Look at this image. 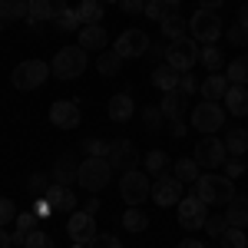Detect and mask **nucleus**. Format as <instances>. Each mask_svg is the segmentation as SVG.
<instances>
[{
    "instance_id": "1",
    "label": "nucleus",
    "mask_w": 248,
    "mask_h": 248,
    "mask_svg": "<svg viewBox=\"0 0 248 248\" xmlns=\"http://www.w3.org/2000/svg\"><path fill=\"white\" fill-rule=\"evenodd\" d=\"M232 182H235V179H229V175L209 172V175H199V179H195L192 195H199L205 205H229L232 199H235V186H232Z\"/></svg>"
},
{
    "instance_id": "2",
    "label": "nucleus",
    "mask_w": 248,
    "mask_h": 248,
    "mask_svg": "<svg viewBox=\"0 0 248 248\" xmlns=\"http://www.w3.org/2000/svg\"><path fill=\"white\" fill-rule=\"evenodd\" d=\"M86 63H90V57H86V50L83 46H63L57 57H53V63H50V73L57 79H77L86 73Z\"/></svg>"
},
{
    "instance_id": "3",
    "label": "nucleus",
    "mask_w": 248,
    "mask_h": 248,
    "mask_svg": "<svg viewBox=\"0 0 248 248\" xmlns=\"http://www.w3.org/2000/svg\"><path fill=\"white\" fill-rule=\"evenodd\" d=\"M113 179V166L109 159H96V155H86V162H79V175L77 182L86 192H103Z\"/></svg>"
},
{
    "instance_id": "4",
    "label": "nucleus",
    "mask_w": 248,
    "mask_h": 248,
    "mask_svg": "<svg viewBox=\"0 0 248 248\" xmlns=\"http://www.w3.org/2000/svg\"><path fill=\"white\" fill-rule=\"evenodd\" d=\"M189 37L195 40V43H215V40L222 37V17L215 14V10H195L189 17Z\"/></svg>"
},
{
    "instance_id": "5",
    "label": "nucleus",
    "mask_w": 248,
    "mask_h": 248,
    "mask_svg": "<svg viewBox=\"0 0 248 248\" xmlns=\"http://www.w3.org/2000/svg\"><path fill=\"white\" fill-rule=\"evenodd\" d=\"M46 77H53L50 63H43V60H23V63L14 66L10 83H14V90H37V86L46 83Z\"/></svg>"
},
{
    "instance_id": "6",
    "label": "nucleus",
    "mask_w": 248,
    "mask_h": 248,
    "mask_svg": "<svg viewBox=\"0 0 248 248\" xmlns=\"http://www.w3.org/2000/svg\"><path fill=\"white\" fill-rule=\"evenodd\" d=\"M149 192H153L149 172H139V169L123 172V179H119V195H123L126 205H142V202L149 199Z\"/></svg>"
},
{
    "instance_id": "7",
    "label": "nucleus",
    "mask_w": 248,
    "mask_h": 248,
    "mask_svg": "<svg viewBox=\"0 0 248 248\" xmlns=\"http://www.w3.org/2000/svg\"><path fill=\"white\" fill-rule=\"evenodd\" d=\"M192 126L199 129V133H218L222 126H225V106H218V103H212V99H202V103H195V109H192Z\"/></svg>"
},
{
    "instance_id": "8",
    "label": "nucleus",
    "mask_w": 248,
    "mask_h": 248,
    "mask_svg": "<svg viewBox=\"0 0 248 248\" xmlns=\"http://www.w3.org/2000/svg\"><path fill=\"white\" fill-rule=\"evenodd\" d=\"M166 63H169L172 70H179V73H189L192 66L199 63V46H195V40L192 37L172 40L169 46H166Z\"/></svg>"
},
{
    "instance_id": "9",
    "label": "nucleus",
    "mask_w": 248,
    "mask_h": 248,
    "mask_svg": "<svg viewBox=\"0 0 248 248\" xmlns=\"http://www.w3.org/2000/svg\"><path fill=\"white\" fill-rule=\"evenodd\" d=\"M149 46H153V40L146 37L139 27H129V30H123L119 37H116V53L123 60H139V57H146L149 53Z\"/></svg>"
},
{
    "instance_id": "10",
    "label": "nucleus",
    "mask_w": 248,
    "mask_h": 248,
    "mask_svg": "<svg viewBox=\"0 0 248 248\" xmlns=\"http://www.w3.org/2000/svg\"><path fill=\"white\" fill-rule=\"evenodd\" d=\"M175 212H179V225L186 232H199L205 229V218H209V205L199 199V195H189V199H182L179 205H175Z\"/></svg>"
},
{
    "instance_id": "11",
    "label": "nucleus",
    "mask_w": 248,
    "mask_h": 248,
    "mask_svg": "<svg viewBox=\"0 0 248 248\" xmlns=\"http://www.w3.org/2000/svg\"><path fill=\"white\" fill-rule=\"evenodd\" d=\"M202 169H218V166H225L229 162V153H225V142L222 139H215V136H205L199 146H195V155H192Z\"/></svg>"
},
{
    "instance_id": "12",
    "label": "nucleus",
    "mask_w": 248,
    "mask_h": 248,
    "mask_svg": "<svg viewBox=\"0 0 248 248\" xmlns=\"http://www.w3.org/2000/svg\"><path fill=\"white\" fill-rule=\"evenodd\" d=\"M153 202L155 205H162V209H169V205H179L182 202V182L175 179V175H155L153 179Z\"/></svg>"
},
{
    "instance_id": "13",
    "label": "nucleus",
    "mask_w": 248,
    "mask_h": 248,
    "mask_svg": "<svg viewBox=\"0 0 248 248\" xmlns=\"http://www.w3.org/2000/svg\"><path fill=\"white\" fill-rule=\"evenodd\" d=\"M66 232H70V238H73L79 248H86L96 238V215H93V212H86V209H83V212H70Z\"/></svg>"
},
{
    "instance_id": "14",
    "label": "nucleus",
    "mask_w": 248,
    "mask_h": 248,
    "mask_svg": "<svg viewBox=\"0 0 248 248\" xmlns=\"http://www.w3.org/2000/svg\"><path fill=\"white\" fill-rule=\"evenodd\" d=\"M79 119H83V109H79L77 99H57L50 106V123L60 129H77Z\"/></svg>"
},
{
    "instance_id": "15",
    "label": "nucleus",
    "mask_w": 248,
    "mask_h": 248,
    "mask_svg": "<svg viewBox=\"0 0 248 248\" xmlns=\"http://www.w3.org/2000/svg\"><path fill=\"white\" fill-rule=\"evenodd\" d=\"M109 166L113 169H123V172H129L139 166V153H136V146L129 142V139H116V142H109Z\"/></svg>"
},
{
    "instance_id": "16",
    "label": "nucleus",
    "mask_w": 248,
    "mask_h": 248,
    "mask_svg": "<svg viewBox=\"0 0 248 248\" xmlns=\"http://www.w3.org/2000/svg\"><path fill=\"white\" fill-rule=\"evenodd\" d=\"M27 7H30L27 23H40V20H57L66 10V0H27Z\"/></svg>"
},
{
    "instance_id": "17",
    "label": "nucleus",
    "mask_w": 248,
    "mask_h": 248,
    "mask_svg": "<svg viewBox=\"0 0 248 248\" xmlns=\"http://www.w3.org/2000/svg\"><path fill=\"white\" fill-rule=\"evenodd\" d=\"M43 199H46V205L53 212H77V195H73L70 186H57V182H53Z\"/></svg>"
},
{
    "instance_id": "18",
    "label": "nucleus",
    "mask_w": 248,
    "mask_h": 248,
    "mask_svg": "<svg viewBox=\"0 0 248 248\" xmlns=\"http://www.w3.org/2000/svg\"><path fill=\"white\" fill-rule=\"evenodd\" d=\"M229 77L225 73H209V77L199 83V93H202V99H212V103H218V99H225V93H229Z\"/></svg>"
},
{
    "instance_id": "19",
    "label": "nucleus",
    "mask_w": 248,
    "mask_h": 248,
    "mask_svg": "<svg viewBox=\"0 0 248 248\" xmlns=\"http://www.w3.org/2000/svg\"><path fill=\"white\" fill-rule=\"evenodd\" d=\"M50 175H53L57 186H70V182H77V175H79V162L70 153H63L57 162H53V172H50Z\"/></svg>"
},
{
    "instance_id": "20",
    "label": "nucleus",
    "mask_w": 248,
    "mask_h": 248,
    "mask_svg": "<svg viewBox=\"0 0 248 248\" xmlns=\"http://www.w3.org/2000/svg\"><path fill=\"white\" fill-rule=\"evenodd\" d=\"M159 30H162V37L169 40V43L172 40H182V37H189V20L179 17L175 10H169L166 17L159 20Z\"/></svg>"
},
{
    "instance_id": "21",
    "label": "nucleus",
    "mask_w": 248,
    "mask_h": 248,
    "mask_svg": "<svg viewBox=\"0 0 248 248\" xmlns=\"http://www.w3.org/2000/svg\"><path fill=\"white\" fill-rule=\"evenodd\" d=\"M106 40L109 37H106V27H103V23H86V27L79 30V46H83L86 53H90V50H99V53H103Z\"/></svg>"
},
{
    "instance_id": "22",
    "label": "nucleus",
    "mask_w": 248,
    "mask_h": 248,
    "mask_svg": "<svg viewBox=\"0 0 248 248\" xmlns=\"http://www.w3.org/2000/svg\"><path fill=\"white\" fill-rule=\"evenodd\" d=\"M37 229H40V215L37 212H20L17 222H14V232H10V242H14V245H23L27 235L37 232Z\"/></svg>"
},
{
    "instance_id": "23",
    "label": "nucleus",
    "mask_w": 248,
    "mask_h": 248,
    "mask_svg": "<svg viewBox=\"0 0 248 248\" xmlns=\"http://www.w3.org/2000/svg\"><path fill=\"white\" fill-rule=\"evenodd\" d=\"M133 116H136V103L129 93H116L109 99V119L113 123H129Z\"/></svg>"
},
{
    "instance_id": "24",
    "label": "nucleus",
    "mask_w": 248,
    "mask_h": 248,
    "mask_svg": "<svg viewBox=\"0 0 248 248\" xmlns=\"http://www.w3.org/2000/svg\"><path fill=\"white\" fill-rule=\"evenodd\" d=\"M225 218L232 229H248V195H235L225 205Z\"/></svg>"
},
{
    "instance_id": "25",
    "label": "nucleus",
    "mask_w": 248,
    "mask_h": 248,
    "mask_svg": "<svg viewBox=\"0 0 248 248\" xmlns=\"http://www.w3.org/2000/svg\"><path fill=\"white\" fill-rule=\"evenodd\" d=\"M225 113L248 116V90L245 86H229V93H225Z\"/></svg>"
},
{
    "instance_id": "26",
    "label": "nucleus",
    "mask_w": 248,
    "mask_h": 248,
    "mask_svg": "<svg viewBox=\"0 0 248 248\" xmlns=\"http://www.w3.org/2000/svg\"><path fill=\"white\" fill-rule=\"evenodd\" d=\"M222 142H225V153H229L232 159H245L248 155V133L245 129H229Z\"/></svg>"
},
{
    "instance_id": "27",
    "label": "nucleus",
    "mask_w": 248,
    "mask_h": 248,
    "mask_svg": "<svg viewBox=\"0 0 248 248\" xmlns=\"http://www.w3.org/2000/svg\"><path fill=\"white\" fill-rule=\"evenodd\" d=\"M186 99L189 96H182L179 90H172V93H162V103H159V109H162V116L166 119H182V109H186Z\"/></svg>"
},
{
    "instance_id": "28",
    "label": "nucleus",
    "mask_w": 248,
    "mask_h": 248,
    "mask_svg": "<svg viewBox=\"0 0 248 248\" xmlns=\"http://www.w3.org/2000/svg\"><path fill=\"white\" fill-rule=\"evenodd\" d=\"M179 77H182V73L172 70L169 63H166V66H155L153 70V86H159L162 93H172V90H179Z\"/></svg>"
},
{
    "instance_id": "29",
    "label": "nucleus",
    "mask_w": 248,
    "mask_h": 248,
    "mask_svg": "<svg viewBox=\"0 0 248 248\" xmlns=\"http://www.w3.org/2000/svg\"><path fill=\"white\" fill-rule=\"evenodd\" d=\"M199 169H202V166H199L195 159H175V166H172V175H175L182 186H186V182H192V186H195V179L202 175Z\"/></svg>"
},
{
    "instance_id": "30",
    "label": "nucleus",
    "mask_w": 248,
    "mask_h": 248,
    "mask_svg": "<svg viewBox=\"0 0 248 248\" xmlns=\"http://www.w3.org/2000/svg\"><path fill=\"white\" fill-rule=\"evenodd\" d=\"M225 77H229L232 86H245L248 83V53H242V57H235L225 66Z\"/></svg>"
},
{
    "instance_id": "31",
    "label": "nucleus",
    "mask_w": 248,
    "mask_h": 248,
    "mask_svg": "<svg viewBox=\"0 0 248 248\" xmlns=\"http://www.w3.org/2000/svg\"><path fill=\"white\" fill-rule=\"evenodd\" d=\"M123 229H126V232H146V229H149L146 212L139 209V205H129V209L123 212Z\"/></svg>"
},
{
    "instance_id": "32",
    "label": "nucleus",
    "mask_w": 248,
    "mask_h": 248,
    "mask_svg": "<svg viewBox=\"0 0 248 248\" xmlns=\"http://www.w3.org/2000/svg\"><path fill=\"white\" fill-rule=\"evenodd\" d=\"M119 66H123V57H119L116 50H103V53L96 57V70H99L103 77H116Z\"/></svg>"
},
{
    "instance_id": "33",
    "label": "nucleus",
    "mask_w": 248,
    "mask_h": 248,
    "mask_svg": "<svg viewBox=\"0 0 248 248\" xmlns=\"http://www.w3.org/2000/svg\"><path fill=\"white\" fill-rule=\"evenodd\" d=\"M199 63H202L209 73H222V50L212 46V43H209V46H202V50H199Z\"/></svg>"
},
{
    "instance_id": "34",
    "label": "nucleus",
    "mask_w": 248,
    "mask_h": 248,
    "mask_svg": "<svg viewBox=\"0 0 248 248\" xmlns=\"http://www.w3.org/2000/svg\"><path fill=\"white\" fill-rule=\"evenodd\" d=\"M57 27L63 30V33H79V30H83L79 10H77V7H66V10H63V14L57 17Z\"/></svg>"
},
{
    "instance_id": "35",
    "label": "nucleus",
    "mask_w": 248,
    "mask_h": 248,
    "mask_svg": "<svg viewBox=\"0 0 248 248\" xmlns=\"http://www.w3.org/2000/svg\"><path fill=\"white\" fill-rule=\"evenodd\" d=\"M79 20H83V27L86 23H99L103 20V3L99 0H79Z\"/></svg>"
},
{
    "instance_id": "36",
    "label": "nucleus",
    "mask_w": 248,
    "mask_h": 248,
    "mask_svg": "<svg viewBox=\"0 0 248 248\" xmlns=\"http://www.w3.org/2000/svg\"><path fill=\"white\" fill-rule=\"evenodd\" d=\"M218 242H222V248H248V232L245 229H225L222 232V238H218Z\"/></svg>"
},
{
    "instance_id": "37",
    "label": "nucleus",
    "mask_w": 248,
    "mask_h": 248,
    "mask_svg": "<svg viewBox=\"0 0 248 248\" xmlns=\"http://www.w3.org/2000/svg\"><path fill=\"white\" fill-rule=\"evenodd\" d=\"M166 162H169V155L162 153V149H153V153H146V162H142V166H146V172L155 179V175L166 172Z\"/></svg>"
},
{
    "instance_id": "38",
    "label": "nucleus",
    "mask_w": 248,
    "mask_h": 248,
    "mask_svg": "<svg viewBox=\"0 0 248 248\" xmlns=\"http://www.w3.org/2000/svg\"><path fill=\"white\" fill-rule=\"evenodd\" d=\"M50 186H53V175H43V172H33V175H30V182H27L30 195H37V199H43Z\"/></svg>"
},
{
    "instance_id": "39",
    "label": "nucleus",
    "mask_w": 248,
    "mask_h": 248,
    "mask_svg": "<svg viewBox=\"0 0 248 248\" xmlns=\"http://www.w3.org/2000/svg\"><path fill=\"white\" fill-rule=\"evenodd\" d=\"M142 123H146V129L149 133H159L162 129V123H166V116L159 106H142Z\"/></svg>"
},
{
    "instance_id": "40",
    "label": "nucleus",
    "mask_w": 248,
    "mask_h": 248,
    "mask_svg": "<svg viewBox=\"0 0 248 248\" xmlns=\"http://www.w3.org/2000/svg\"><path fill=\"white\" fill-rule=\"evenodd\" d=\"M83 153L96 155V159H106L109 155V142L106 139H83Z\"/></svg>"
},
{
    "instance_id": "41",
    "label": "nucleus",
    "mask_w": 248,
    "mask_h": 248,
    "mask_svg": "<svg viewBox=\"0 0 248 248\" xmlns=\"http://www.w3.org/2000/svg\"><path fill=\"white\" fill-rule=\"evenodd\" d=\"M23 248H57L53 245V238H50V235H46V232H30V235H27V242H23Z\"/></svg>"
},
{
    "instance_id": "42",
    "label": "nucleus",
    "mask_w": 248,
    "mask_h": 248,
    "mask_svg": "<svg viewBox=\"0 0 248 248\" xmlns=\"http://www.w3.org/2000/svg\"><path fill=\"white\" fill-rule=\"evenodd\" d=\"M225 229H229V218H225V215H209V218H205V232H209L212 238H222Z\"/></svg>"
},
{
    "instance_id": "43",
    "label": "nucleus",
    "mask_w": 248,
    "mask_h": 248,
    "mask_svg": "<svg viewBox=\"0 0 248 248\" xmlns=\"http://www.w3.org/2000/svg\"><path fill=\"white\" fill-rule=\"evenodd\" d=\"M86 248H123V242L116 235H109V232H96V238Z\"/></svg>"
},
{
    "instance_id": "44",
    "label": "nucleus",
    "mask_w": 248,
    "mask_h": 248,
    "mask_svg": "<svg viewBox=\"0 0 248 248\" xmlns=\"http://www.w3.org/2000/svg\"><path fill=\"white\" fill-rule=\"evenodd\" d=\"M142 14L149 20H162L166 14H169V7L162 3V0H146V7H142Z\"/></svg>"
},
{
    "instance_id": "45",
    "label": "nucleus",
    "mask_w": 248,
    "mask_h": 248,
    "mask_svg": "<svg viewBox=\"0 0 248 248\" xmlns=\"http://www.w3.org/2000/svg\"><path fill=\"white\" fill-rule=\"evenodd\" d=\"M17 215H20V212L14 209V202H10V199H0V229H3V225H10V222H17Z\"/></svg>"
},
{
    "instance_id": "46",
    "label": "nucleus",
    "mask_w": 248,
    "mask_h": 248,
    "mask_svg": "<svg viewBox=\"0 0 248 248\" xmlns=\"http://www.w3.org/2000/svg\"><path fill=\"white\" fill-rule=\"evenodd\" d=\"M225 37H229L235 46H248V27L235 23V27H229V30H225Z\"/></svg>"
},
{
    "instance_id": "47",
    "label": "nucleus",
    "mask_w": 248,
    "mask_h": 248,
    "mask_svg": "<svg viewBox=\"0 0 248 248\" xmlns=\"http://www.w3.org/2000/svg\"><path fill=\"white\" fill-rule=\"evenodd\" d=\"M7 3H10V17H14V20H27V17H30L27 0H7Z\"/></svg>"
},
{
    "instance_id": "48",
    "label": "nucleus",
    "mask_w": 248,
    "mask_h": 248,
    "mask_svg": "<svg viewBox=\"0 0 248 248\" xmlns=\"http://www.w3.org/2000/svg\"><path fill=\"white\" fill-rule=\"evenodd\" d=\"M195 90H199L195 77H192V73H182V77H179V93H182V96H192Z\"/></svg>"
},
{
    "instance_id": "49",
    "label": "nucleus",
    "mask_w": 248,
    "mask_h": 248,
    "mask_svg": "<svg viewBox=\"0 0 248 248\" xmlns=\"http://www.w3.org/2000/svg\"><path fill=\"white\" fill-rule=\"evenodd\" d=\"M242 172H245V162H242V159H229V162H225V175H229V179H238Z\"/></svg>"
},
{
    "instance_id": "50",
    "label": "nucleus",
    "mask_w": 248,
    "mask_h": 248,
    "mask_svg": "<svg viewBox=\"0 0 248 248\" xmlns=\"http://www.w3.org/2000/svg\"><path fill=\"white\" fill-rule=\"evenodd\" d=\"M119 7H123L126 14H142V7H146V0H119Z\"/></svg>"
},
{
    "instance_id": "51",
    "label": "nucleus",
    "mask_w": 248,
    "mask_h": 248,
    "mask_svg": "<svg viewBox=\"0 0 248 248\" xmlns=\"http://www.w3.org/2000/svg\"><path fill=\"white\" fill-rule=\"evenodd\" d=\"M10 20H14V17H10V3H7V0H0V30H3Z\"/></svg>"
},
{
    "instance_id": "52",
    "label": "nucleus",
    "mask_w": 248,
    "mask_h": 248,
    "mask_svg": "<svg viewBox=\"0 0 248 248\" xmlns=\"http://www.w3.org/2000/svg\"><path fill=\"white\" fill-rule=\"evenodd\" d=\"M169 126H172V136H175V139H182V136H186V119H172Z\"/></svg>"
},
{
    "instance_id": "53",
    "label": "nucleus",
    "mask_w": 248,
    "mask_h": 248,
    "mask_svg": "<svg viewBox=\"0 0 248 248\" xmlns=\"http://www.w3.org/2000/svg\"><path fill=\"white\" fill-rule=\"evenodd\" d=\"M222 3H225V0H199L202 10H215V7H222Z\"/></svg>"
},
{
    "instance_id": "54",
    "label": "nucleus",
    "mask_w": 248,
    "mask_h": 248,
    "mask_svg": "<svg viewBox=\"0 0 248 248\" xmlns=\"http://www.w3.org/2000/svg\"><path fill=\"white\" fill-rule=\"evenodd\" d=\"M179 248H205L199 238H186V242H179Z\"/></svg>"
},
{
    "instance_id": "55",
    "label": "nucleus",
    "mask_w": 248,
    "mask_h": 248,
    "mask_svg": "<svg viewBox=\"0 0 248 248\" xmlns=\"http://www.w3.org/2000/svg\"><path fill=\"white\" fill-rule=\"evenodd\" d=\"M238 23H242V27H248V3L238 10Z\"/></svg>"
},
{
    "instance_id": "56",
    "label": "nucleus",
    "mask_w": 248,
    "mask_h": 248,
    "mask_svg": "<svg viewBox=\"0 0 248 248\" xmlns=\"http://www.w3.org/2000/svg\"><path fill=\"white\" fill-rule=\"evenodd\" d=\"M0 248H10V235H7L3 229H0Z\"/></svg>"
},
{
    "instance_id": "57",
    "label": "nucleus",
    "mask_w": 248,
    "mask_h": 248,
    "mask_svg": "<svg viewBox=\"0 0 248 248\" xmlns=\"http://www.w3.org/2000/svg\"><path fill=\"white\" fill-rule=\"evenodd\" d=\"M162 3H166V7H169V10H175V7H179V3H182V0H162Z\"/></svg>"
},
{
    "instance_id": "58",
    "label": "nucleus",
    "mask_w": 248,
    "mask_h": 248,
    "mask_svg": "<svg viewBox=\"0 0 248 248\" xmlns=\"http://www.w3.org/2000/svg\"><path fill=\"white\" fill-rule=\"evenodd\" d=\"M99 3H103V7H106V3H119V0H99Z\"/></svg>"
},
{
    "instance_id": "59",
    "label": "nucleus",
    "mask_w": 248,
    "mask_h": 248,
    "mask_svg": "<svg viewBox=\"0 0 248 248\" xmlns=\"http://www.w3.org/2000/svg\"><path fill=\"white\" fill-rule=\"evenodd\" d=\"M77 248H79V245H77Z\"/></svg>"
}]
</instances>
